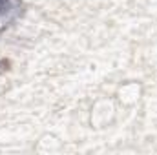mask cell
I'll use <instances>...</instances> for the list:
<instances>
[{"mask_svg": "<svg viewBox=\"0 0 157 155\" xmlns=\"http://www.w3.org/2000/svg\"><path fill=\"white\" fill-rule=\"evenodd\" d=\"M24 13L22 0H0V31L13 26Z\"/></svg>", "mask_w": 157, "mask_h": 155, "instance_id": "obj_1", "label": "cell"}]
</instances>
